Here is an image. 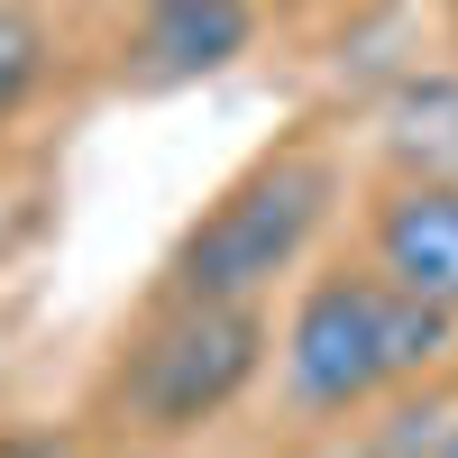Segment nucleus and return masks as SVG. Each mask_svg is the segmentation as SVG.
Listing matches in <instances>:
<instances>
[{
    "mask_svg": "<svg viewBox=\"0 0 458 458\" xmlns=\"http://www.w3.org/2000/svg\"><path fill=\"white\" fill-rule=\"evenodd\" d=\"M330 202H339V157L321 138L266 147V157L248 174H229L202 202V220L174 239L165 293H183V302H266L302 257H312V239L330 229Z\"/></svg>",
    "mask_w": 458,
    "mask_h": 458,
    "instance_id": "1",
    "label": "nucleus"
},
{
    "mask_svg": "<svg viewBox=\"0 0 458 458\" xmlns=\"http://www.w3.org/2000/svg\"><path fill=\"white\" fill-rule=\"evenodd\" d=\"M266 367V312L257 302H183L165 293L129 330V349L101 376V412L138 440H183L220 422Z\"/></svg>",
    "mask_w": 458,
    "mask_h": 458,
    "instance_id": "2",
    "label": "nucleus"
},
{
    "mask_svg": "<svg viewBox=\"0 0 458 458\" xmlns=\"http://www.w3.org/2000/svg\"><path fill=\"white\" fill-rule=\"evenodd\" d=\"M284 403L293 412H367L376 394L412 386L403 376V330H394V284L376 276H312L284 321Z\"/></svg>",
    "mask_w": 458,
    "mask_h": 458,
    "instance_id": "3",
    "label": "nucleus"
},
{
    "mask_svg": "<svg viewBox=\"0 0 458 458\" xmlns=\"http://www.w3.org/2000/svg\"><path fill=\"white\" fill-rule=\"evenodd\" d=\"M367 266L412 302L458 312V183H412L394 174V193L367 220Z\"/></svg>",
    "mask_w": 458,
    "mask_h": 458,
    "instance_id": "4",
    "label": "nucleus"
},
{
    "mask_svg": "<svg viewBox=\"0 0 458 458\" xmlns=\"http://www.w3.org/2000/svg\"><path fill=\"white\" fill-rule=\"evenodd\" d=\"M257 37V10L248 0H157L129 47V73L147 92H174V83H202V73L239 64Z\"/></svg>",
    "mask_w": 458,
    "mask_h": 458,
    "instance_id": "5",
    "label": "nucleus"
},
{
    "mask_svg": "<svg viewBox=\"0 0 458 458\" xmlns=\"http://www.w3.org/2000/svg\"><path fill=\"white\" fill-rule=\"evenodd\" d=\"M376 147L412 183H458V73H412L376 120Z\"/></svg>",
    "mask_w": 458,
    "mask_h": 458,
    "instance_id": "6",
    "label": "nucleus"
},
{
    "mask_svg": "<svg viewBox=\"0 0 458 458\" xmlns=\"http://www.w3.org/2000/svg\"><path fill=\"white\" fill-rule=\"evenodd\" d=\"M47 55H55L47 19H37L28 0H0V129L28 110V92H37V83H47Z\"/></svg>",
    "mask_w": 458,
    "mask_h": 458,
    "instance_id": "7",
    "label": "nucleus"
},
{
    "mask_svg": "<svg viewBox=\"0 0 458 458\" xmlns=\"http://www.w3.org/2000/svg\"><path fill=\"white\" fill-rule=\"evenodd\" d=\"M0 458H73V440H55V431H10Z\"/></svg>",
    "mask_w": 458,
    "mask_h": 458,
    "instance_id": "8",
    "label": "nucleus"
},
{
    "mask_svg": "<svg viewBox=\"0 0 458 458\" xmlns=\"http://www.w3.org/2000/svg\"><path fill=\"white\" fill-rule=\"evenodd\" d=\"M431 458H458V422H449V431H440V449H431Z\"/></svg>",
    "mask_w": 458,
    "mask_h": 458,
    "instance_id": "9",
    "label": "nucleus"
},
{
    "mask_svg": "<svg viewBox=\"0 0 458 458\" xmlns=\"http://www.w3.org/2000/svg\"><path fill=\"white\" fill-rule=\"evenodd\" d=\"M302 10H321V0H302Z\"/></svg>",
    "mask_w": 458,
    "mask_h": 458,
    "instance_id": "10",
    "label": "nucleus"
}]
</instances>
